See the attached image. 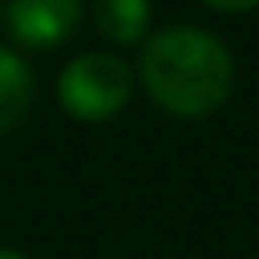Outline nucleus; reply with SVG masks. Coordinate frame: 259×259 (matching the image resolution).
I'll use <instances>...</instances> for the list:
<instances>
[{
	"mask_svg": "<svg viewBox=\"0 0 259 259\" xmlns=\"http://www.w3.org/2000/svg\"><path fill=\"white\" fill-rule=\"evenodd\" d=\"M139 78L149 100L174 117H206L234 89V57L206 29H160L142 43Z\"/></svg>",
	"mask_w": 259,
	"mask_h": 259,
	"instance_id": "obj_1",
	"label": "nucleus"
},
{
	"mask_svg": "<svg viewBox=\"0 0 259 259\" xmlns=\"http://www.w3.org/2000/svg\"><path fill=\"white\" fill-rule=\"evenodd\" d=\"M132 68L117 54H78L57 78V103L75 121H110L132 100Z\"/></svg>",
	"mask_w": 259,
	"mask_h": 259,
	"instance_id": "obj_2",
	"label": "nucleus"
},
{
	"mask_svg": "<svg viewBox=\"0 0 259 259\" xmlns=\"http://www.w3.org/2000/svg\"><path fill=\"white\" fill-rule=\"evenodd\" d=\"M85 8L82 0H8L4 25L25 50H54L75 36Z\"/></svg>",
	"mask_w": 259,
	"mask_h": 259,
	"instance_id": "obj_3",
	"label": "nucleus"
},
{
	"mask_svg": "<svg viewBox=\"0 0 259 259\" xmlns=\"http://www.w3.org/2000/svg\"><path fill=\"white\" fill-rule=\"evenodd\" d=\"M32 93H36V78L29 61L8 47H0V135H8L11 128L25 121L32 107Z\"/></svg>",
	"mask_w": 259,
	"mask_h": 259,
	"instance_id": "obj_4",
	"label": "nucleus"
},
{
	"mask_svg": "<svg viewBox=\"0 0 259 259\" xmlns=\"http://www.w3.org/2000/svg\"><path fill=\"white\" fill-rule=\"evenodd\" d=\"M93 22L110 43L135 47L149 29V0H93Z\"/></svg>",
	"mask_w": 259,
	"mask_h": 259,
	"instance_id": "obj_5",
	"label": "nucleus"
},
{
	"mask_svg": "<svg viewBox=\"0 0 259 259\" xmlns=\"http://www.w3.org/2000/svg\"><path fill=\"white\" fill-rule=\"evenodd\" d=\"M202 4L213 11H224V15H241V11L259 8V0H202Z\"/></svg>",
	"mask_w": 259,
	"mask_h": 259,
	"instance_id": "obj_6",
	"label": "nucleus"
},
{
	"mask_svg": "<svg viewBox=\"0 0 259 259\" xmlns=\"http://www.w3.org/2000/svg\"><path fill=\"white\" fill-rule=\"evenodd\" d=\"M0 259H29L25 252H18V248H8V245H0Z\"/></svg>",
	"mask_w": 259,
	"mask_h": 259,
	"instance_id": "obj_7",
	"label": "nucleus"
},
{
	"mask_svg": "<svg viewBox=\"0 0 259 259\" xmlns=\"http://www.w3.org/2000/svg\"><path fill=\"white\" fill-rule=\"evenodd\" d=\"M0 25H4V0H0Z\"/></svg>",
	"mask_w": 259,
	"mask_h": 259,
	"instance_id": "obj_8",
	"label": "nucleus"
}]
</instances>
